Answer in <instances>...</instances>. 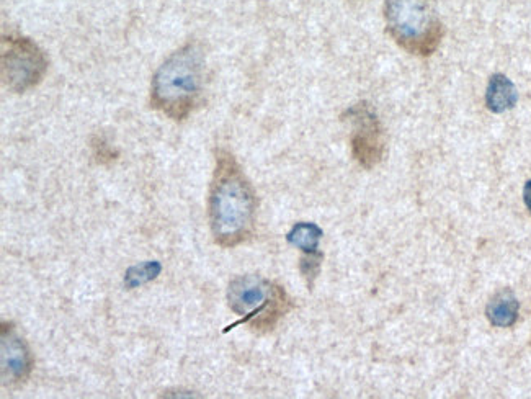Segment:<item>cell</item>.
Returning <instances> with one entry per match:
<instances>
[{
  "label": "cell",
  "mask_w": 531,
  "mask_h": 399,
  "mask_svg": "<svg viewBox=\"0 0 531 399\" xmlns=\"http://www.w3.org/2000/svg\"><path fill=\"white\" fill-rule=\"evenodd\" d=\"M208 218L215 243L224 249L241 246L254 236L257 195L241 164L226 149L216 151Z\"/></svg>",
  "instance_id": "cell-1"
},
{
  "label": "cell",
  "mask_w": 531,
  "mask_h": 399,
  "mask_svg": "<svg viewBox=\"0 0 531 399\" xmlns=\"http://www.w3.org/2000/svg\"><path fill=\"white\" fill-rule=\"evenodd\" d=\"M205 84V53L198 43H187L170 54L152 77L151 105L175 122L197 107Z\"/></svg>",
  "instance_id": "cell-2"
},
{
  "label": "cell",
  "mask_w": 531,
  "mask_h": 399,
  "mask_svg": "<svg viewBox=\"0 0 531 399\" xmlns=\"http://www.w3.org/2000/svg\"><path fill=\"white\" fill-rule=\"evenodd\" d=\"M228 305L237 316H242L229 328L247 324L257 334H267L290 313V296L278 283L262 275H239L228 287Z\"/></svg>",
  "instance_id": "cell-3"
},
{
  "label": "cell",
  "mask_w": 531,
  "mask_h": 399,
  "mask_svg": "<svg viewBox=\"0 0 531 399\" xmlns=\"http://www.w3.org/2000/svg\"><path fill=\"white\" fill-rule=\"evenodd\" d=\"M384 22L394 43L414 56H432L442 43L435 0H386Z\"/></svg>",
  "instance_id": "cell-4"
},
{
  "label": "cell",
  "mask_w": 531,
  "mask_h": 399,
  "mask_svg": "<svg viewBox=\"0 0 531 399\" xmlns=\"http://www.w3.org/2000/svg\"><path fill=\"white\" fill-rule=\"evenodd\" d=\"M0 64L2 82L15 94L35 89L48 71L46 54L35 41L22 35L2 36Z\"/></svg>",
  "instance_id": "cell-5"
},
{
  "label": "cell",
  "mask_w": 531,
  "mask_h": 399,
  "mask_svg": "<svg viewBox=\"0 0 531 399\" xmlns=\"http://www.w3.org/2000/svg\"><path fill=\"white\" fill-rule=\"evenodd\" d=\"M347 117L352 123L350 144H352L353 157L363 169L371 171L383 161L386 149L380 118L373 107L366 102L349 108Z\"/></svg>",
  "instance_id": "cell-6"
},
{
  "label": "cell",
  "mask_w": 531,
  "mask_h": 399,
  "mask_svg": "<svg viewBox=\"0 0 531 399\" xmlns=\"http://www.w3.org/2000/svg\"><path fill=\"white\" fill-rule=\"evenodd\" d=\"M0 365H2V383L5 386L23 385L32 375L35 360L27 342L20 337L14 324L2 323Z\"/></svg>",
  "instance_id": "cell-7"
},
{
  "label": "cell",
  "mask_w": 531,
  "mask_h": 399,
  "mask_svg": "<svg viewBox=\"0 0 531 399\" xmlns=\"http://www.w3.org/2000/svg\"><path fill=\"white\" fill-rule=\"evenodd\" d=\"M520 303L512 290L504 288L492 296L486 306V318L494 328H512L518 321Z\"/></svg>",
  "instance_id": "cell-8"
},
{
  "label": "cell",
  "mask_w": 531,
  "mask_h": 399,
  "mask_svg": "<svg viewBox=\"0 0 531 399\" xmlns=\"http://www.w3.org/2000/svg\"><path fill=\"white\" fill-rule=\"evenodd\" d=\"M518 92L514 82L505 74H494L486 90V107L492 113H505L517 105Z\"/></svg>",
  "instance_id": "cell-9"
},
{
  "label": "cell",
  "mask_w": 531,
  "mask_h": 399,
  "mask_svg": "<svg viewBox=\"0 0 531 399\" xmlns=\"http://www.w3.org/2000/svg\"><path fill=\"white\" fill-rule=\"evenodd\" d=\"M322 236H324V231H322L321 226H317L316 223L301 221L288 231L286 241L290 246L303 252V256H316V254H322L319 251Z\"/></svg>",
  "instance_id": "cell-10"
},
{
  "label": "cell",
  "mask_w": 531,
  "mask_h": 399,
  "mask_svg": "<svg viewBox=\"0 0 531 399\" xmlns=\"http://www.w3.org/2000/svg\"><path fill=\"white\" fill-rule=\"evenodd\" d=\"M162 272V264L159 261H146L133 265L126 270L125 287L128 290L143 287L146 283L156 280Z\"/></svg>",
  "instance_id": "cell-11"
},
{
  "label": "cell",
  "mask_w": 531,
  "mask_h": 399,
  "mask_svg": "<svg viewBox=\"0 0 531 399\" xmlns=\"http://www.w3.org/2000/svg\"><path fill=\"white\" fill-rule=\"evenodd\" d=\"M322 261H324V254L303 256L299 261V270H301V275L306 280L309 290H313L317 275L321 274Z\"/></svg>",
  "instance_id": "cell-12"
},
{
  "label": "cell",
  "mask_w": 531,
  "mask_h": 399,
  "mask_svg": "<svg viewBox=\"0 0 531 399\" xmlns=\"http://www.w3.org/2000/svg\"><path fill=\"white\" fill-rule=\"evenodd\" d=\"M95 156L99 157V161L103 162V159H113V151L108 148V144L102 139H99L97 143L94 144Z\"/></svg>",
  "instance_id": "cell-13"
},
{
  "label": "cell",
  "mask_w": 531,
  "mask_h": 399,
  "mask_svg": "<svg viewBox=\"0 0 531 399\" xmlns=\"http://www.w3.org/2000/svg\"><path fill=\"white\" fill-rule=\"evenodd\" d=\"M523 202H525V207H527L531 215V179L527 180L525 187H523Z\"/></svg>",
  "instance_id": "cell-14"
}]
</instances>
